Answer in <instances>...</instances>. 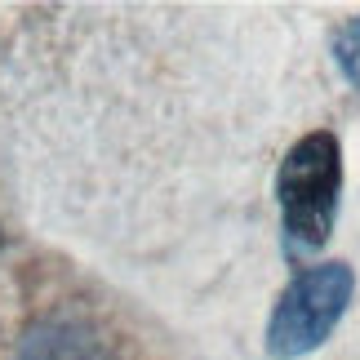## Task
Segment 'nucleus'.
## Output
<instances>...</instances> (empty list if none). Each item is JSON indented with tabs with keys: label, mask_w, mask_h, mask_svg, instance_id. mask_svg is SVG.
Returning a JSON list of instances; mask_svg holds the SVG:
<instances>
[{
	"label": "nucleus",
	"mask_w": 360,
	"mask_h": 360,
	"mask_svg": "<svg viewBox=\"0 0 360 360\" xmlns=\"http://www.w3.org/2000/svg\"><path fill=\"white\" fill-rule=\"evenodd\" d=\"M338 191H342L338 138L325 129L298 138L281 165V178H276V196H281V214L294 245L316 249L329 240L334 214H338Z\"/></svg>",
	"instance_id": "nucleus-1"
},
{
	"label": "nucleus",
	"mask_w": 360,
	"mask_h": 360,
	"mask_svg": "<svg viewBox=\"0 0 360 360\" xmlns=\"http://www.w3.org/2000/svg\"><path fill=\"white\" fill-rule=\"evenodd\" d=\"M347 298H352L347 262H321V267L298 271L267 321V352L276 360H298L316 352L334 334L338 316L347 311Z\"/></svg>",
	"instance_id": "nucleus-2"
},
{
	"label": "nucleus",
	"mask_w": 360,
	"mask_h": 360,
	"mask_svg": "<svg viewBox=\"0 0 360 360\" xmlns=\"http://www.w3.org/2000/svg\"><path fill=\"white\" fill-rule=\"evenodd\" d=\"M18 360H116V352L89 321L58 311L27 325L18 338Z\"/></svg>",
	"instance_id": "nucleus-3"
},
{
	"label": "nucleus",
	"mask_w": 360,
	"mask_h": 360,
	"mask_svg": "<svg viewBox=\"0 0 360 360\" xmlns=\"http://www.w3.org/2000/svg\"><path fill=\"white\" fill-rule=\"evenodd\" d=\"M338 63H342V72H347L356 85H360V18L342 32V40H338Z\"/></svg>",
	"instance_id": "nucleus-4"
}]
</instances>
